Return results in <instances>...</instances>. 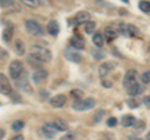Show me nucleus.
Instances as JSON below:
<instances>
[{
    "label": "nucleus",
    "instance_id": "nucleus-1",
    "mask_svg": "<svg viewBox=\"0 0 150 140\" xmlns=\"http://www.w3.org/2000/svg\"><path fill=\"white\" fill-rule=\"evenodd\" d=\"M31 55L34 58H36L38 60H40L41 63H49L53 59V55H51V51L49 49L44 48V46L40 45H33L30 48Z\"/></svg>",
    "mask_w": 150,
    "mask_h": 140
},
{
    "label": "nucleus",
    "instance_id": "nucleus-2",
    "mask_svg": "<svg viewBox=\"0 0 150 140\" xmlns=\"http://www.w3.org/2000/svg\"><path fill=\"white\" fill-rule=\"evenodd\" d=\"M24 71H25L24 64H23V62H20V60H13V62L9 64V74H10L11 79H14V80L20 78Z\"/></svg>",
    "mask_w": 150,
    "mask_h": 140
},
{
    "label": "nucleus",
    "instance_id": "nucleus-3",
    "mask_svg": "<svg viewBox=\"0 0 150 140\" xmlns=\"http://www.w3.org/2000/svg\"><path fill=\"white\" fill-rule=\"evenodd\" d=\"M95 106V100L93 98H86V99L76 100L73 104V109L76 111H85L89 109H93Z\"/></svg>",
    "mask_w": 150,
    "mask_h": 140
},
{
    "label": "nucleus",
    "instance_id": "nucleus-4",
    "mask_svg": "<svg viewBox=\"0 0 150 140\" xmlns=\"http://www.w3.org/2000/svg\"><path fill=\"white\" fill-rule=\"evenodd\" d=\"M64 57H65V59H67L68 62L76 63V64H79V63H80L81 60H83L81 54L79 53L76 49L71 48V46H68V48L65 49V51H64Z\"/></svg>",
    "mask_w": 150,
    "mask_h": 140
},
{
    "label": "nucleus",
    "instance_id": "nucleus-5",
    "mask_svg": "<svg viewBox=\"0 0 150 140\" xmlns=\"http://www.w3.org/2000/svg\"><path fill=\"white\" fill-rule=\"evenodd\" d=\"M11 93H13V88L9 79L5 76V74L0 73V94L10 96Z\"/></svg>",
    "mask_w": 150,
    "mask_h": 140
},
{
    "label": "nucleus",
    "instance_id": "nucleus-6",
    "mask_svg": "<svg viewBox=\"0 0 150 140\" xmlns=\"http://www.w3.org/2000/svg\"><path fill=\"white\" fill-rule=\"evenodd\" d=\"M119 33L128 36V38H134V36H137L139 34V29L131 24H121L119 26Z\"/></svg>",
    "mask_w": 150,
    "mask_h": 140
},
{
    "label": "nucleus",
    "instance_id": "nucleus-7",
    "mask_svg": "<svg viewBox=\"0 0 150 140\" xmlns=\"http://www.w3.org/2000/svg\"><path fill=\"white\" fill-rule=\"evenodd\" d=\"M25 26H26V30L29 31V34L31 35H41L43 34V28L40 26V24L35 20H26L25 21Z\"/></svg>",
    "mask_w": 150,
    "mask_h": 140
},
{
    "label": "nucleus",
    "instance_id": "nucleus-8",
    "mask_svg": "<svg viewBox=\"0 0 150 140\" xmlns=\"http://www.w3.org/2000/svg\"><path fill=\"white\" fill-rule=\"evenodd\" d=\"M137 78H138L137 70H133V69L128 70L126 74H125V76H124V81H123L124 86L129 88V86L133 85V84H135V83H137Z\"/></svg>",
    "mask_w": 150,
    "mask_h": 140
},
{
    "label": "nucleus",
    "instance_id": "nucleus-9",
    "mask_svg": "<svg viewBox=\"0 0 150 140\" xmlns=\"http://www.w3.org/2000/svg\"><path fill=\"white\" fill-rule=\"evenodd\" d=\"M115 68H116V63L115 62H105V63H103L99 66V75L101 78L105 76L110 71H112Z\"/></svg>",
    "mask_w": 150,
    "mask_h": 140
},
{
    "label": "nucleus",
    "instance_id": "nucleus-10",
    "mask_svg": "<svg viewBox=\"0 0 150 140\" xmlns=\"http://www.w3.org/2000/svg\"><path fill=\"white\" fill-rule=\"evenodd\" d=\"M50 105L53 106V108H63L65 105V103H67V96L64 94H58L53 98H50Z\"/></svg>",
    "mask_w": 150,
    "mask_h": 140
},
{
    "label": "nucleus",
    "instance_id": "nucleus-11",
    "mask_svg": "<svg viewBox=\"0 0 150 140\" xmlns=\"http://www.w3.org/2000/svg\"><path fill=\"white\" fill-rule=\"evenodd\" d=\"M41 132H43V135L45 138H48V139H51V138H54L56 134H58V130H56V128L54 127L53 124H50V123H46L44 124L43 127H41Z\"/></svg>",
    "mask_w": 150,
    "mask_h": 140
},
{
    "label": "nucleus",
    "instance_id": "nucleus-12",
    "mask_svg": "<svg viewBox=\"0 0 150 140\" xmlns=\"http://www.w3.org/2000/svg\"><path fill=\"white\" fill-rule=\"evenodd\" d=\"M118 35H119V28L114 25H109L105 28V39L108 41H112Z\"/></svg>",
    "mask_w": 150,
    "mask_h": 140
},
{
    "label": "nucleus",
    "instance_id": "nucleus-13",
    "mask_svg": "<svg viewBox=\"0 0 150 140\" xmlns=\"http://www.w3.org/2000/svg\"><path fill=\"white\" fill-rule=\"evenodd\" d=\"M48 75H49V73L46 71V70H44V69L35 70L34 74H33V81H34L35 84H39L43 80H45V79L48 78Z\"/></svg>",
    "mask_w": 150,
    "mask_h": 140
},
{
    "label": "nucleus",
    "instance_id": "nucleus-14",
    "mask_svg": "<svg viewBox=\"0 0 150 140\" xmlns=\"http://www.w3.org/2000/svg\"><path fill=\"white\" fill-rule=\"evenodd\" d=\"M74 21L76 23V24H85V23L90 21V14H89L88 11H85V10L79 11L76 15H75Z\"/></svg>",
    "mask_w": 150,
    "mask_h": 140
},
{
    "label": "nucleus",
    "instance_id": "nucleus-15",
    "mask_svg": "<svg viewBox=\"0 0 150 140\" xmlns=\"http://www.w3.org/2000/svg\"><path fill=\"white\" fill-rule=\"evenodd\" d=\"M70 46L76 50H81L85 48V43H84V40L80 38V36H73V38H70Z\"/></svg>",
    "mask_w": 150,
    "mask_h": 140
},
{
    "label": "nucleus",
    "instance_id": "nucleus-16",
    "mask_svg": "<svg viewBox=\"0 0 150 140\" xmlns=\"http://www.w3.org/2000/svg\"><path fill=\"white\" fill-rule=\"evenodd\" d=\"M143 91H144V88L140 85V84H138V83H135L131 86L126 88V93H128L130 96H137L139 94H142Z\"/></svg>",
    "mask_w": 150,
    "mask_h": 140
},
{
    "label": "nucleus",
    "instance_id": "nucleus-17",
    "mask_svg": "<svg viewBox=\"0 0 150 140\" xmlns=\"http://www.w3.org/2000/svg\"><path fill=\"white\" fill-rule=\"evenodd\" d=\"M46 30L49 31L50 35L56 36V35L59 34V31H60V26H59V24H58V21L50 20V21L48 23V26H46Z\"/></svg>",
    "mask_w": 150,
    "mask_h": 140
},
{
    "label": "nucleus",
    "instance_id": "nucleus-18",
    "mask_svg": "<svg viewBox=\"0 0 150 140\" xmlns=\"http://www.w3.org/2000/svg\"><path fill=\"white\" fill-rule=\"evenodd\" d=\"M53 125L56 128V130H58V132H67V130L69 129L68 123H67V121H65L64 119H60V118H56V119L54 120Z\"/></svg>",
    "mask_w": 150,
    "mask_h": 140
},
{
    "label": "nucleus",
    "instance_id": "nucleus-19",
    "mask_svg": "<svg viewBox=\"0 0 150 140\" xmlns=\"http://www.w3.org/2000/svg\"><path fill=\"white\" fill-rule=\"evenodd\" d=\"M14 35V26L11 24H8L3 30V40L4 41H10Z\"/></svg>",
    "mask_w": 150,
    "mask_h": 140
},
{
    "label": "nucleus",
    "instance_id": "nucleus-20",
    "mask_svg": "<svg viewBox=\"0 0 150 140\" xmlns=\"http://www.w3.org/2000/svg\"><path fill=\"white\" fill-rule=\"evenodd\" d=\"M14 49H15V53L18 55H24L25 54V44L24 41H23L21 39H16L15 40V44H14Z\"/></svg>",
    "mask_w": 150,
    "mask_h": 140
},
{
    "label": "nucleus",
    "instance_id": "nucleus-21",
    "mask_svg": "<svg viewBox=\"0 0 150 140\" xmlns=\"http://www.w3.org/2000/svg\"><path fill=\"white\" fill-rule=\"evenodd\" d=\"M135 121H137V119H135L133 115L128 114V115H124L123 116V119H121V124H123V127L128 128V127H133Z\"/></svg>",
    "mask_w": 150,
    "mask_h": 140
},
{
    "label": "nucleus",
    "instance_id": "nucleus-22",
    "mask_svg": "<svg viewBox=\"0 0 150 140\" xmlns=\"http://www.w3.org/2000/svg\"><path fill=\"white\" fill-rule=\"evenodd\" d=\"M28 63H29L33 68H35V69H38V68H40L41 65H43V63L40 62V60H38L36 58H34L33 55H29L28 57Z\"/></svg>",
    "mask_w": 150,
    "mask_h": 140
},
{
    "label": "nucleus",
    "instance_id": "nucleus-23",
    "mask_svg": "<svg viewBox=\"0 0 150 140\" xmlns=\"http://www.w3.org/2000/svg\"><path fill=\"white\" fill-rule=\"evenodd\" d=\"M93 43H94V45L101 48V46L104 45V36H103L101 34H95L93 36Z\"/></svg>",
    "mask_w": 150,
    "mask_h": 140
},
{
    "label": "nucleus",
    "instance_id": "nucleus-24",
    "mask_svg": "<svg viewBox=\"0 0 150 140\" xmlns=\"http://www.w3.org/2000/svg\"><path fill=\"white\" fill-rule=\"evenodd\" d=\"M95 28H96L95 21H88V23H85L84 30H85L86 34H93V33L95 31Z\"/></svg>",
    "mask_w": 150,
    "mask_h": 140
},
{
    "label": "nucleus",
    "instance_id": "nucleus-25",
    "mask_svg": "<svg viewBox=\"0 0 150 140\" xmlns=\"http://www.w3.org/2000/svg\"><path fill=\"white\" fill-rule=\"evenodd\" d=\"M133 127H134V129H135V132L137 133H142L143 130L145 129V127H146V124H145L144 121H142V120H137L134 123Z\"/></svg>",
    "mask_w": 150,
    "mask_h": 140
},
{
    "label": "nucleus",
    "instance_id": "nucleus-26",
    "mask_svg": "<svg viewBox=\"0 0 150 140\" xmlns=\"http://www.w3.org/2000/svg\"><path fill=\"white\" fill-rule=\"evenodd\" d=\"M70 95H71L75 100H81L84 96V91H81L80 89H73L70 91Z\"/></svg>",
    "mask_w": 150,
    "mask_h": 140
},
{
    "label": "nucleus",
    "instance_id": "nucleus-27",
    "mask_svg": "<svg viewBox=\"0 0 150 140\" xmlns=\"http://www.w3.org/2000/svg\"><path fill=\"white\" fill-rule=\"evenodd\" d=\"M24 127H25V124H24V121H21V120H15L11 124V129L14 130V132H20Z\"/></svg>",
    "mask_w": 150,
    "mask_h": 140
},
{
    "label": "nucleus",
    "instance_id": "nucleus-28",
    "mask_svg": "<svg viewBox=\"0 0 150 140\" xmlns=\"http://www.w3.org/2000/svg\"><path fill=\"white\" fill-rule=\"evenodd\" d=\"M126 104H128L129 108L134 109V108H138V106L140 105V100H138L137 98L134 96V98H130V99L126 100Z\"/></svg>",
    "mask_w": 150,
    "mask_h": 140
},
{
    "label": "nucleus",
    "instance_id": "nucleus-29",
    "mask_svg": "<svg viewBox=\"0 0 150 140\" xmlns=\"http://www.w3.org/2000/svg\"><path fill=\"white\" fill-rule=\"evenodd\" d=\"M139 9L144 13H150V1H140Z\"/></svg>",
    "mask_w": 150,
    "mask_h": 140
},
{
    "label": "nucleus",
    "instance_id": "nucleus-30",
    "mask_svg": "<svg viewBox=\"0 0 150 140\" xmlns=\"http://www.w3.org/2000/svg\"><path fill=\"white\" fill-rule=\"evenodd\" d=\"M23 3H24L26 6H30V8H36L41 4L40 1H36V0H25V1H23Z\"/></svg>",
    "mask_w": 150,
    "mask_h": 140
},
{
    "label": "nucleus",
    "instance_id": "nucleus-31",
    "mask_svg": "<svg viewBox=\"0 0 150 140\" xmlns=\"http://www.w3.org/2000/svg\"><path fill=\"white\" fill-rule=\"evenodd\" d=\"M93 57L95 58V59H98V60H100L103 58H105V51H103V50H95L93 53Z\"/></svg>",
    "mask_w": 150,
    "mask_h": 140
},
{
    "label": "nucleus",
    "instance_id": "nucleus-32",
    "mask_svg": "<svg viewBox=\"0 0 150 140\" xmlns=\"http://www.w3.org/2000/svg\"><path fill=\"white\" fill-rule=\"evenodd\" d=\"M103 115H104V110H98L95 115H94V121H95V123H100Z\"/></svg>",
    "mask_w": 150,
    "mask_h": 140
},
{
    "label": "nucleus",
    "instance_id": "nucleus-33",
    "mask_svg": "<svg viewBox=\"0 0 150 140\" xmlns=\"http://www.w3.org/2000/svg\"><path fill=\"white\" fill-rule=\"evenodd\" d=\"M142 81H143L144 84H149V83H150V70L145 71L143 75H142Z\"/></svg>",
    "mask_w": 150,
    "mask_h": 140
},
{
    "label": "nucleus",
    "instance_id": "nucleus-34",
    "mask_svg": "<svg viewBox=\"0 0 150 140\" xmlns=\"http://www.w3.org/2000/svg\"><path fill=\"white\" fill-rule=\"evenodd\" d=\"M106 124H108V127L112 128V127H115V125L118 124V119H116V118H114V116H111V118H109V119H108Z\"/></svg>",
    "mask_w": 150,
    "mask_h": 140
},
{
    "label": "nucleus",
    "instance_id": "nucleus-35",
    "mask_svg": "<svg viewBox=\"0 0 150 140\" xmlns=\"http://www.w3.org/2000/svg\"><path fill=\"white\" fill-rule=\"evenodd\" d=\"M8 57H9V53H8V51L4 49V48H1V46H0V60L6 59Z\"/></svg>",
    "mask_w": 150,
    "mask_h": 140
},
{
    "label": "nucleus",
    "instance_id": "nucleus-36",
    "mask_svg": "<svg viewBox=\"0 0 150 140\" xmlns=\"http://www.w3.org/2000/svg\"><path fill=\"white\" fill-rule=\"evenodd\" d=\"M60 140H75V134L74 133H67L64 136H62Z\"/></svg>",
    "mask_w": 150,
    "mask_h": 140
},
{
    "label": "nucleus",
    "instance_id": "nucleus-37",
    "mask_svg": "<svg viewBox=\"0 0 150 140\" xmlns=\"http://www.w3.org/2000/svg\"><path fill=\"white\" fill-rule=\"evenodd\" d=\"M0 5L4 6V8H9V6H13L14 5V1H11V0H6V1H4V0H0Z\"/></svg>",
    "mask_w": 150,
    "mask_h": 140
},
{
    "label": "nucleus",
    "instance_id": "nucleus-38",
    "mask_svg": "<svg viewBox=\"0 0 150 140\" xmlns=\"http://www.w3.org/2000/svg\"><path fill=\"white\" fill-rule=\"evenodd\" d=\"M10 140H24V136H23L21 134H18V135H15L14 138H11Z\"/></svg>",
    "mask_w": 150,
    "mask_h": 140
},
{
    "label": "nucleus",
    "instance_id": "nucleus-39",
    "mask_svg": "<svg viewBox=\"0 0 150 140\" xmlns=\"http://www.w3.org/2000/svg\"><path fill=\"white\" fill-rule=\"evenodd\" d=\"M101 85L105 86V88H110V86H111V83H109L108 80H103V81H101Z\"/></svg>",
    "mask_w": 150,
    "mask_h": 140
},
{
    "label": "nucleus",
    "instance_id": "nucleus-40",
    "mask_svg": "<svg viewBox=\"0 0 150 140\" xmlns=\"http://www.w3.org/2000/svg\"><path fill=\"white\" fill-rule=\"evenodd\" d=\"M144 103H145V105H148V106H150V95L149 96H146L144 99Z\"/></svg>",
    "mask_w": 150,
    "mask_h": 140
},
{
    "label": "nucleus",
    "instance_id": "nucleus-41",
    "mask_svg": "<svg viewBox=\"0 0 150 140\" xmlns=\"http://www.w3.org/2000/svg\"><path fill=\"white\" fill-rule=\"evenodd\" d=\"M4 135H5V132H4L3 129H0V139H3V138H4Z\"/></svg>",
    "mask_w": 150,
    "mask_h": 140
},
{
    "label": "nucleus",
    "instance_id": "nucleus-42",
    "mask_svg": "<svg viewBox=\"0 0 150 140\" xmlns=\"http://www.w3.org/2000/svg\"><path fill=\"white\" fill-rule=\"evenodd\" d=\"M145 140H150V132L146 135H145Z\"/></svg>",
    "mask_w": 150,
    "mask_h": 140
},
{
    "label": "nucleus",
    "instance_id": "nucleus-43",
    "mask_svg": "<svg viewBox=\"0 0 150 140\" xmlns=\"http://www.w3.org/2000/svg\"><path fill=\"white\" fill-rule=\"evenodd\" d=\"M130 140H143V139H140V138H135V136H131Z\"/></svg>",
    "mask_w": 150,
    "mask_h": 140
},
{
    "label": "nucleus",
    "instance_id": "nucleus-44",
    "mask_svg": "<svg viewBox=\"0 0 150 140\" xmlns=\"http://www.w3.org/2000/svg\"><path fill=\"white\" fill-rule=\"evenodd\" d=\"M149 51H150V41H149Z\"/></svg>",
    "mask_w": 150,
    "mask_h": 140
}]
</instances>
